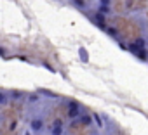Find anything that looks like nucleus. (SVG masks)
<instances>
[{
  "instance_id": "1",
  "label": "nucleus",
  "mask_w": 148,
  "mask_h": 135,
  "mask_svg": "<svg viewBox=\"0 0 148 135\" xmlns=\"http://www.w3.org/2000/svg\"><path fill=\"white\" fill-rule=\"evenodd\" d=\"M44 130V119L42 118H32L30 119V132H42Z\"/></svg>"
},
{
  "instance_id": "2",
  "label": "nucleus",
  "mask_w": 148,
  "mask_h": 135,
  "mask_svg": "<svg viewBox=\"0 0 148 135\" xmlns=\"http://www.w3.org/2000/svg\"><path fill=\"white\" fill-rule=\"evenodd\" d=\"M80 116H82L80 114V107H68V118L70 119H77Z\"/></svg>"
},
{
  "instance_id": "3",
  "label": "nucleus",
  "mask_w": 148,
  "mask_h": 135,
  "mask_svg": "<svg viewBox=\"0 0 148 135\" xmlns=\"http://www.w3.org/2000/svg\"><path fill=\"white\" fill-rule=\"evenodd\" d=\"M79 57H80V61H82L84 64L89 62V52H87L86 47H79Z\"/></svg>"
},
{
  "instance_id": "4",
  "label": "nucleus",
  "mask_w": 148,
  "mask_h": 135,
  "mask_svg": "<svg viewBox=\"0 0 148 135\" xmlns=\"http://www.w3.org/2000/svg\"><path fill=\"white\" fill-rule=\"evenodd\" d=\"M71 5L79 9V11H86L87 9V4H86V0H71Z\"/></svg>"
},
{
  "instance_id": "5",
  "label": "nucleus",
  "mask_w": 148,
  "mask_h": 135,
  "mask_svg": "<svg viewBox=\"0 0 148 135\" xmlns=\"http://www.w3.org/2000/svg\"><path fill=\"white\" fill-rule=\"evenodd\" d=\"M92 121H94V119H92V114H82V116H80V123H82L84 126H91Z\"/></svg>"
},
{
  "instance_id": "6",
  "label": "nucleus",
  "mask_w": 148,
  "mask_h": 135,
  "mask_svg": "<svg viewBox=\"0 0 148 135\" xmlns=\"http://www.w3.org/2000/svg\"><path fill=\"white\" fill-rule=\"evenodd\" d=\"M9 104V97H7V92L2 90L0 92V106H7Z\"/></svg>"
},
{
  "instance_id": "7",
  "label": "nucleus",
  "mask_w": 148,
  "mask_h": 135,
  "mask_svg": "<svg viewBox=\"0 0 148 135\" xmlns=\"http://www.w3.org/2000/svg\"><path fill=\"white\" fill-rule=\"evenodd\" d=\"M94 21H96V24H101V23L106 21V16L101 14V12H96V14H94Z\"/></svg>"
},
{
  "instance_id": "8",
  "label": "nucleus",
  "mask_w": 148,
  "mask_h": 135,
  "mask_svg": "<svg viewBox=\"0 0 148 135\" xmlns=\"http://www.w3.org/2000/svg\"><path fill=\"white\" fill-rule=\"evenodd\" d=\"M92 119H94V123L98 125V128H103V119H101V114L94 113V114H92Z\"/></svg>"
},
{
  "instance_id": "9",
  "label": "nucleus",
  "mask_w": 148,
  "mask_h": 135,
  "mask_svg": "<svg viewBox=\"0 0 148 135\" xmlns=\"http://www.w3.org/2000/svg\"><path fill=\"white\" fill-rule=\"evenodd\" d=\"M38 101H40L38 94H30V95H28V104H37Z\"/></svg>"
},
{
  "instance_id": "10",
  "label": "nucleus",
  "mask_w": 148,
  "mask_h": 135,
  "mask_svg": "<svg viewBox=\"0 0 148 135\" xmlns=\"http://www.w3.org/2000/svg\"><path fill=\"white\" fill-rule=\"evenodd\" d=\"M106 35H108V36H112V38H117V36H119V33H117V28L110 26V28L106 30Z\"/></svg>"
},
{
  "instance_id": "11",
  "label": "nucleus",
  "mask_w": 148,
  "mask_h": 135,
  "mask_svg": "<svg viewBox=\"0 0 148 135\" xmlns=\"http://www.w3.org/2000/svg\"><path fill=\"white\" fill-rule=\"evenodd\" d=\"M51 135H63V126H54V125H52Z\"/></svg>"
},
{
  "instance_id": "12",
  "label": "nucleus",
  "mask_w": 148,
  "mask_h": 135,
  "mask_svg": "<svg viewBox=\"0 0 148 135\" xmlns=\"http://www.w3.org/2000/svg\"><path fill=\"white\" fill-rule=\"evenodd\" d=\"M98 12L108 16V14H112V7H101V5H98Z\"/></svg>"
},
{
  "instance_id": "13",
  "label": "nucleus",
  "mask_w": 148,
  "mask_h": 135,
  "mask_svg": "<svg viewBox=\"0 0 148 135\" xmlns=\"http://www.w3.org/2000/svg\"><path fill=\"white\" fill-rule=\"evenodd\" d=\"M98 5H101V7H112V0H98Z\"/></svg>"
},
{
  "instance_id": "14",
  "label": "nucleus",
  "mask_w": 148,
  "mask_h": 135,
  "mask_svg": "<svg viewBox=\"0 0 148 135\" xmlns=\"http://www.w3.org/2000/svg\"><path fill=\"white\" fill-rule=\"evenodd\" d=\"M138 59H139V61H143V62H145V61H146V50H141V52H139V54H138Z\"/></svg>"
},
{
  "instance_id": "15",
  "label": "nucleus",
  "mask_w": 148,
  "mask_h": 135,
  "mask_svg": "<svg viewBox=\"0 0 148 135\" xmlns=\"http://www.w3.org/2000/svg\"><path fill=\"white\" fill-rule=\"evenodd\" d=\"M42 94H45V95H49V97H56V94H52V92H49V90H40Z\"/></svg>"
},
{
  "instance_id": "16",
  "label": "nucleus",
  "mask_w": 148,
  "mask_h": 135,
  "mask_svg": "<svg viewBox=\"0 0 148 135\" xmlns=\"http://www.w3.org/2000/svg\"><path fill=\"white\" fill-rule=\"evenodd\" d=\"M52 125H54V126H63V121L58 118V119H54V123H52Z\"/></svg>"
},
{
  "instance_id": "17",
  "label": "nucleus",
  "mask_w": 148,
  "mask_h": 135,
  "mask_svg": "<svg viewBox=\"0 0 148 135\" xmlns=\"http://www.w3.org/2000/svg\"><path fill=\"white\" fill-rule=\"evenodd\" d=\"M25 135H33V133H32V132H28V130H26V132H25Z\"/></svg>"
},
{
  "instance_id": "18",
  "label": "nucleus",
  "mask_w": 148,
  "mask_h": 135,
  "mask_svg": "<svg viewBox=\"0 0 148 135\" xmlns=\"http://www.w3.org/2000/svg\"><path fill=\"white\" fill-rule=\"evenodd\" d=\"M146 49H148V38H146Z\"/></svg>"
},
{
  "instance_id": "19",
  "label": "nucleus",
  "mask_w": 148,
  "mask_h": 135,
  "mask_svg": "<svg viewBox=\"0 0 148 135\" xmlns=\"http://www.w3.org/2000/svg\"><path fill=\"white\" fill-rule=\"evenodd\" d=\"M70 2H71V0H70Z\"/></svg>"
}]
</instances>
